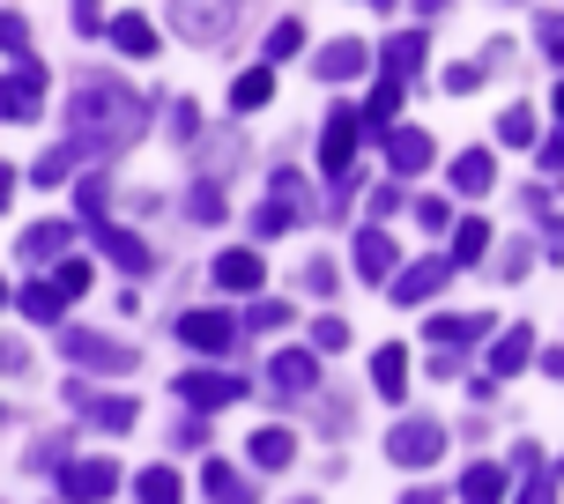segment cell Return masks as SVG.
Segmentation results:
<instances>
[{"label": "cell", "instance_id": "obj_1", "mask_svg": "<svg viewBox=\"0 0 564 504\" xmlns=\"http://www.w3.org/2000/svg\"><path fill=\"white\" fill-rule=\"evenodd\" d=\"M67 119H75V156H112V149H127V141H141V119H149V105H141L127 83H112V75H89L83 89H75V105H67Z\"/></svg>", "mask_w": 564, "mask_h": 504}, {"label": "cell", "instance_id": "obj_2", "mask_svg": "<svg viewBox=\"0 0 564 504\" xmlns=\"http://www.w3.org/2000/svg\"><path fill=\"white\" fill-rule=\"evenodd\" d=\"M357 134H365V112H327V127H319V171H327V186H335V208L349 194H357Z\"/></svg>", "mask_w": 564, "mask_h": 504}, {"label": "cell", "instance_id": "obj_3", "mask_svg": "<svg viewBox=\"0 0 564 504\" xmlns=\"http://www.w3.org/2000/svg\"><path fill=\"white\" fill-rule=\"evenodd\" d=\"M171 393L186 408H238L246 401V379L238 371H186V379H171Z\"/></svg>", "mask_w": 564, "mask_h": 504}, {"label": "cell", "instance_id": "obj_4", "mask_svg": "<svg viewBox=\"0 0 564 504\" xmlns=\"http://www.w3.org/2000/svg\"><path fill=\"white\" fill-rule=\"evenodd\" d=\"M387 452H394V468H431V460L446 452V423H431V416H416V423H394V438H387Z\"/></svg>", "mask_w": 564, "mask_h": 504}, {"label": "cell", "instance_id": "obj_5", "mask_svg": "<svg viewBox=\"0 0 564 504\" xmlns=\"http://www.w3.org/2000/svg\"><path fill=\"white\" fill-rule=\"evenodd\" d=\"M59 349H67L83 371H134V349H127V341L89 335V327H67V335H59Z\"/></svg>", "mask_w": 564, "mask_h": 504}, {"label": "cell", "instance_id": "obj_6", "mask_svg": "<svg viewBox=\"0 0 564 504\" xmlns=\"http://www.w3.org/2000/svg\"><path fill=\"white\" fill-rule=\"evenodd\" d=\"M112 490H119L112 460H67V468H59V497L67 504H105Z\"/></svg>", "mask_w": 564, "mask_h": 504}, {"label": "cell", "instance_id": "obj_7", "mask_svg": "<svg viewBox=\"0 0 564 504\" xmlns=\"http://www.w3.org/2000/svg\"><path fill=\"white\" fill-rule=\"evenodd\" d=\"M45 105V59H23L15 75H0V119H37Z\"/></svg>", "mask_w": 564, "mask_h": 504}, {"label": "cell", "instance_id": "obj_8", "mask_svg": "<svg viewBox=\"0 0 564 504\" xmlns=\"http://www.w3.org/2000/svg\"><path fill=\"white\" fill-rule=\"evenodd\" d=\"M171 30H186V37H200V45H216V37H230V30H238V8H216V0H178V8H171Z\"/></svg>", "mask_w": 564, "mask_h": 504}, {"label": "cell", "instance_id": "obj_9", "mask_svg": "<svg viewBox=\"0 0 564 504\" xmlns=\"http://www.w3.org/2000/svg\"><path fill=\"white\" fill-rule=\"evenodd\" d=\"M290 223H305V186H297L290 171H275V194H268V208L253 216V230L260 238H282Z\"/></svg>", "mask_w": 564, "mask_h": 504}, {"label": "cell", "instance_id": "obj_10", "mask_svg": "<svg viewBox=\"0 0 564 504\" xmlns=\"http://www.w3.org/2000/svg\"><path fill=\"white\" fill-rule=\"evenodd\" d=\"M67 401L83 408V423H97V430H134L141 408L127 401V393H89V386H67Z\"/></svg>", "mask_w": 564, "mask_h": 504}, {"label": "cell", "instance_id": "obj_11", "mask_svg": "<svg viewBox=\"0 0 564 504\" xmlns=\"http://www.w3.org/2000/svg\"><path fill=\"white\" fill-rule=\"evenodd\" d=\"M178 341H186V349H208V357H224L230 341H238V327H230V311H186V319H178Z\"/></svg>", "mask_w": 564, "mask_h": 504}, {"label": "cell", "instance_id": "obj_12", "mask_svg": "<svg viewBox=\"0 0 564 504\" xmlns=\"http://www.w3.org/2000/svg\"><path fill=\"white\" fill-rule=\"evenodd\" d=\"M216 282L238 289V297H253L260 282H268V260H260L253 245H230V252H216Z\"/></svg>", "mask_w": 564, "mask_h": 504}, {"label": "cell", "instance_id": "obj_13", "mask_svg": "<svg viewBox=\"0 0 564 504\" xmlns=\"http://www.w3.org/2000/svg\"><path fill=\"white\" fill-rule=\"evenodd\" d=\"M268 386H275V393H312V386H319V357H305V349L268 357Z\"/></svg>", "mask_w": 564, "mask_h": 504}, {"label": "cell", "instance_id": "obj_14", "mask_svg": "<svg viewBox=\"0 0 564 504\" xmlns=\"http://www.w3.org/2000/svg\"><path fill=\"white\" fill-rule=\"evenodd\" d=\"M365 67H371V53H365V45H357V37H335L327 53L312 59V75H319V83H357Z\"/></svg>", "mask_w": 564, "mask_h": 504}, {"label": "cell", "instance_id": "obj_15", "mask_svg": "<svg viewBox=\"0 0 564 504\" xmlns=\"http://www.w3.org/2000/svg\"><path fill=\"white\" fill-rule=\"evenodd\" d=\"M97 245H105V260H112L119 275H149V267H156V252L141 245L134 230H112V223H105V230H97Z\"/></svg>", "mask_w": 564, "mask_h": 504}, {"label": "cell", "instance_id": "obj_16", "mask_svg": "<svg viewBox=\"0 0 564 504\" xmlns=\"http://www.w3.org/2000/svg\"><path fill=\"white\" fill-rule=\"evenodd\" d=\"M446 275H453V260H416V267H401L394 305H423V297H438V289H446Z\"/></svg>", "mask_w": 564, "mask_h": 504}, {"label": "cell", "instance_id": "obj_17", "mask_svg": "<svg viewBox=\"0 0 564 504\" xmlns=\"http://www.w3.org/2000/svg\"><path fill=\"white\" fill-rule=\"evenodd\" d=\"M482 335H490L482 311H438V319H431V341H438V349H476Z\"/></svg>", "mask_w": 564, "mask_h": 504}, {"label": "cell", "instance_id": "obj_18", "mask_svg": "<svg viewBox=\"0 0 564 504\" xmlns=\"http://www.w3.org/2000/svg\"><path fill=\"white\" fill-rule=\"evenodd\" d=\"M371 386L387 393V401H401V393H409V349H401V341L371 349Z\"/></svg>", "mask_w": 564, "mask_h": 504}, {"label": "cell", "instance_id": "obj_19", "mask_svg": "<svg viewBox=\"0 0 564 504\" xmlns=\"http://www.w3.org/2000/svg\"><path fill=\"white\" fill-rule=\"evenodd\" d=\"M200 490H208V504H253V482L238 475L230 460H208L200 468Z\"/></svg>", "mask_w": 564, "mask_h": 504}, {"label": "cell", "instance_id": "obj_20", "mask_svg": "<svg viewBox=\"0 0 564 504\" xmlns=\"http://www.w3.org/2000/svg\"><path fill=\"white\" fill-rule=\"evenodd\" d=\"M357 275L365 282L394 275V238H387V230H357Z\"/></svg>", "mask_w": 564, "mask_h": 504}, {"label": "cell", "instance_id": "obj_21", "mask_svg": "<svg viewBox=\"0 0 564 504\" xmlns=\"http://www.w3.org/2000/svg\"><path fill=\"white\" fill-rule=\"evenodd\" d=\"M520 364H535V335H528V327H506L498 349H490V379H512Z\"/></svg>", "mask_w": 564, "mask_h": 504}, {"label": "cell", "instance_id": "obj_22", "mask_svg": "<svg viewBox=\"0 0 564 504\" xmlns=\"http://www.w3.org/2000/svg\"><path fill=\"white\" fill-rule=\"evenodd\" d=\"M105 37H112L119 53H134V59L156 53V23H149V15H112V23H105Z\"/></svg>", "mask_w": 564, "mask_h": 504}, {"label": "cell", "instance_id": "obj_23", "mask_svg": "<svg viewBox=\"0 0 564 504\" xmlns=\"http://www.w3.org/2000/svg\"><path fill=\"white\" fill-rule=\"evenodd\" d=\"M67 238H75L67 223H30L23 238H15V245H23V260H30V267H45V260H59V252H67Z\"/></svg>", "mask_w": 564, "mask_h": 504}, {"label": "cell", "instance_id": "obj_24", "mask_svg": "<svg viewBox=\"0 0 564 504\" xmlns=\"http://www.w3.org/2000/svg\"><path fill=\"white\" fill-rule=\"evenodd\" d=\"M387 164H394V178H401V171H423V164H431V134L394 127V134H387Z\"/></svg>", "mask_w": 564, "mask_h": 504}, {"label": "cell", "instance_id": "obj_25", "mask_svg": "<svg viewBox=\"0 0 564 504\" xmlns=\"http://www.w3.org/2000/svg\"><path fill=\"white\" fill-rule=\"evenodd\" d=\"M416 59H423V30H394V37H387V53H379V67H387L394 83H409V75H416Z\"/></svg>", "mask_w": 564, "mask_h": 504}, {"label": "cell", "instance_id": "obj_26", "mask_svg": "<svg viewBox=\"0 0 564 504\" xmlns=\"http://www.w3.org/2000/svg\"><path fill=\"white\" fill-rule=\"evenodd\" d=\"M15 305H23V319H37V327H45V319H59V311H67V297H59L45 275H30L23 289H15Z\"/></svg>", "mask_w": 564, "mask_h": 504}, {"label": "cell", "instance_id": "obj_27", "mask_svg": "<svg viewBox=\"0 0 564 504\" xmlns=\"http://www.w3.org/2000/svg\"><path fill=\"white\" fill-rule=\"evenodd\" d=\"M460 497H468V504H506V468L476 460V468L460 475Z\"/></svg>", "mask_w": 564, "mask_h": 504}, {"label": "cell", "instance_id": "obj_28", "mask_svg": "<svg viewBox=\"0 0 564 504\" xmlns=\"http://www.w3.org/2000/svg\"><path fill=\"white\" fill-rule=\"evenodd\" d=\"M268 97H275V67H246V75L230 83V105H238V112H260Z\"/></svg>", "mask_w": 564, "mask_h": 504}, {"label": "cell", "instance_id": "obj_29", "mask_svg": "<svg viewBox=\"0 0 564 504\" xmlns=\"http://www.w3.org/2000/svg\"><path fill=\"white\" fill-rule=\"evenodd\" d=\"M453 186H460V194H490V186H498V164H490V149H468V156L453 164Z\"/></svg>", "mask_w": 564, "mask_h": 504}, {"label": "cell", "instance_id": "obj_30", "mask_svg": "<svg viewBox=\"0 0 564 504\" xmlns=\"http://www.w3.org/2000/svg\"><path fill=\"white\" fill-rule=\"evenodd\" d=\"M482 252H490V223H482V216H468V223L453 230V252H446V260H453V267H476Z\"/></svg>", "mask_w": 564, "mask_h": 504}, {"label": "cell", "instance_id": "obj_31", "mask_svg": "<svg viewBox=\"0 0 564 504\" xmlns=\"http://www.w3.org/2000/svg\"><path fill=\"white\" fill-rule=\"evenodd\" d=\"M253 460L260 468H290L297 460V438L290 430H253Z\"/></svg>", "mask_w": 564, "mask_h": 504}, {"label": "cell", "instance_id": "obj_32", "mask_svg": "<svg viewBox=\"0 0 564 504\" xmlns=\"http://www.w3.org/2000/svg\"><path fill=\"white\" fill-rule=\"evenodd\" d=\"M498 141H506V149H528V141H535V112H528V105H506V112H498Z\"/></svg>", "mask_w": 564, "mask_h": 504}, {"label": "cell", "instance_id": "obj_33", "mask_svg": "<svg viewBox=\"0 0 564 504\" xmlns=\"http://www.w3.org/2000/svg\"><path fill=\"white\" fill-rule=\"evenodd\" d=\"M67 164H75V141L45 149V156H37V171H30V186H67Z\"/></svg>", "mask_w": 564, "mask_h": 504}, {"label": "cell", "instance_id": "obj_34", "mask_svg": "<svg viewBox=\"0 0 564 504\" xmlns=\"http://www.w3.org/2000/svg\"><path fill=\"white\" fill-rule=\"evenodd\" d=\"M186 208H194L200 223H224V208H230V194H224V186H216V178H200V186H194V200H186Z\"/></svg>", "mask_w": 564, "mask_h": 504}, {"label": "cell", "instance_id": "obj_35", "mask_svg": "<svg viewBox=\"0 0 564 504\" xmlns=\"http://www.w3.org/2000/svg\"><path fill=\"white\" fill-rule=\"evenodd\" d=\"M178 497H186V490H178L171 468H149V475H141V504H178Z\"/></svg>", "mask_w": 564, "mask_h": 504}, {"label": "cell", "instance_id": "obj_36", "mask_svg": "<svg viewBox=\"0 0 564 504\" xmlns=\"http://www.w3.org/2000/svg\"><path fill=\"white\" fill-rule=\"evenodd\" d=\"M297 45H305V23H297V15H282V23L268 30V59H290Z\"/></svg>", "mask_w": 564, "mask_h": 504}, {"label": "cell", "instance_id": "obj_37", "mask_svg": "<svg viewBox=\"0 0 564 504\" xmlns=\"http://www.w3.org/2000/svg\"><path fill=\"white\" fill-rule=\"evenodd\" d=\"M53 289H59V297H83V289H89V260H59Z\"/></svg>", "mask_w": 564, "mask_h": 504}, {"label": "cell", "instance_id": "obj_38", "mask_svg": "<svg viewBox=\"0 0 564 504\" xmlns=\"http://www.w3.org/2000/svg\"><path fill=\"white\" fill-rule=\"evenodd\" d=\"M246 327H253V335H275V327H290V305H275V297H260Z\"/></svg>", "mask_w": 564, "mask_h": 504}, {"label": "cell", "instance_id": "obj_39", "mask_svg": "<svg viewBox=\"0 0 564 504\" xmlns=\"http://www.w3.org/2000/svg\"><path fill=\"white\" fill-rule=\"evenodd\" d=\"M0 53H30V23L15 15V8L0 15Z\"/></svg>", "mask_w": 564, "mask_h": 504}, {"label": "cell", "instance_id": "obj_40", "mask_svg": "<svg viewBox=\"0 0 564 504\" xmlns=\"http://www.w3.org/2000/svg\"><path fill=\"white\" fill-rule=\"evenodd\" d=\"M83 216L105 230V171H89V178H83Z\"/></svg>", "mask_w": 564, "mask_h": 504}, {"label": "cell", "instance_id": "obj_41", "mask_svg": "<svg viewBox=\"0 0 564 504\" xmlns=\"http://www.w3.org/2000/svg\"><path fill=\"white\" fill-rule=\"evenodd\" d=\"M535 37H542L550 59H564V15H535Z\"/></svg>", "mask_w": 564, "mask_h": 504}, {"label": "cell", "instance_id": "obj_42", "mask_svg": "<svg viewBox=\"0 0 564 504\" xmlns=\"http://www.w3.org/2000/svg\"><path fill=\"white\" fill-rule=\"evenodd\" d=\"M312 349H349V319H319L312 327Z\"/></svg>", "mask_w": 564, "mask_h": 504}, {"label": "cell", "instance_id": "obj_43", "mask_svg": "<svg viewBox=\"0 0 564 504\" xmlns=\"http://www.w3.org/2000/svg\"><path fill=\"white\" fill-rule=\"evenodd\" d=\"M171 134H178V141H194V134H200V112H194V105H186V97L171 105Z\"/></svg>", "mask_w": 564, "mask_h": 504}, {"label": "cell", "instance_id": "obj_44", "mask_svg": "<svg viewBox=\"0 0 564 504\" xmlns=\"http://www.w3.org/2000/svg\"><path fill=\"white\" fill-rule=\"evenodd\" d=\"M416 223L423 230H453V208L446 200H416Z\"/></svg>", "mask_w": 564, "mask_h": 504}, {"label": "cell", "instance_id": "obj_45", "mask_svg": "<svg viewBox=\"0 0 564 504\" xmlns=\"http://www.w3.org/2000/svg\"><path fill=\"white\" fill-rule=\"evenodd\" d=\"M446 89H453V97H468V89H482V67H453V75H446Z\"/></svg>", "mask_w": 564, "mask_h": 504}, {"label": "cell", "instance_id": "obj_46", "mask_svg": "<svg viewBox=\"0 0 564 504\" xmlns=\"http://www.w3.org/2000/svg\"><path fill=\"white\" fill-rule=\"evenodd\" d=\"M520 504H557V475H535V482H528V497H520Z\"/></svg>", "mask_w": 564, "mask_h": 504}, {"label": "cell", "instance_id": "obj_47", "mask_svg": "<svg viewBox=\"0 0 564 504\" xmlns=\"http://www.w3.org/2000/svg\"><path fill=\"white\" fill-rule=\"evenodd\" d=\"M30 364V349H23V341H8V335H0V371H23Z\"/></svg>", "mask_w": 564, "mask_h": 504}, {"label": "cell", "instance_id": "obj_48", "mask_svg": "<svg viewBox=\"0 0 564 504\" xmlns=\"http://www.w3.org/2000/svg\"><path fill=\"white\" fill-rule=\"evenodd\" d=\"M30 460H37V468H59V460H67V446H59V438H37V452H30Z\"/></svg>", "mask_w": 564, "mask_h": 504}, {"label": "cell", "instance_id": "obj_49", "mask_svg": "<svg viewBox=\"0 0 564 504\" xmlns=\"http://www.w3.org/2000/svg\"><path fill=\"white\" fill-rule=\"evenodd\" d=\"M542 164H550V171H564V127H557L550 141H542Z\"/></svg>", "mask_w": 564, "mask_h": 504}, {"label": "cell", "instance_id": "obj_50", "mask_svg": "<svg viewBox=\"0 0 564 504\" xmlns=\"http://www.w3.org/2000/svg\"><path fill=\"white\" fill-rule=\"evenodd\" d=\"M542 371H550V379H564V349H542Z\"/></svg>", "mask_w": 564, "mask_h": 504}, {"label": "cell", "instance_id": "obj_51", "mask_svg": "<svg viewBox=\"0 0 564 504\" xmlns=\"http://www.w3.org/2000/svg\"><path fill=\"white\" fill-rule=\"evenodd\" d=\"M8 200H15V171L0 164V208H8Z\"/></svg>", "mask_w": 564, "mask_h": 504}, {"label": "cell", "instance_id": "obj_52", "mask_svg": "<svg viewBox=\"0 0 564 504\" xmlns=\"http://www.w3.org/2000/svg\"><path fill=\"white\" fill-rule=\"evenodd\" d=\"M401 504H438V490H409V497H401Z\"/></svg>", "mask_w": 564, "mask_h": 504}, {"label": "cell", "instance_id": "obj_53", "mask_svg": "<svg viewBox=\"0 0 564 504\" xmlns=\"http://www.w3.org/2000/svg\"><path fill=\"white\" fill-rule=\"evenodd\" d=\"M557 119H564V83H557Z\"/></svg>", "mask_w": 564, "mask_h": 504}, {"label": "cell", "instance_id": "obj_54", "mask_svg": "<svg viewBox=\"0 0 564 504\" xmlns=\"http://www.w3.org/2000/svg\"><path fill=\"white\" fill-rule=\"evenodd\" d=\"M297 504H319V497H297Z\"/></svg>", "mask_w": 564, "mask_h": 504}, {"label": "cell", "instance_id": "obj_55", "mask_svg": "<svg viewBox=\"0 0 564 504\" xmlns=\"http://www.w3.org/2000/svg\"><path fill=\"white\" fill-rule=\"evenodd\" d=\"M0 305H8V289H0Z\"/></svg>", "mask_w": 564, "mask_h": 504}, {"label": "cell", "instance_id": "obj_56", "mask_svg": "<svg viewBox=\"0 0 564 504\" xmlns=\"http://www.w3.org/2000/svg\"><path fill=\"white\" fill-rule=\"evenodd\" d=\"M0 416H8V408H0Z\"/></svg>", "mask_w": 564, "mask_h": 504}]
</instances>
